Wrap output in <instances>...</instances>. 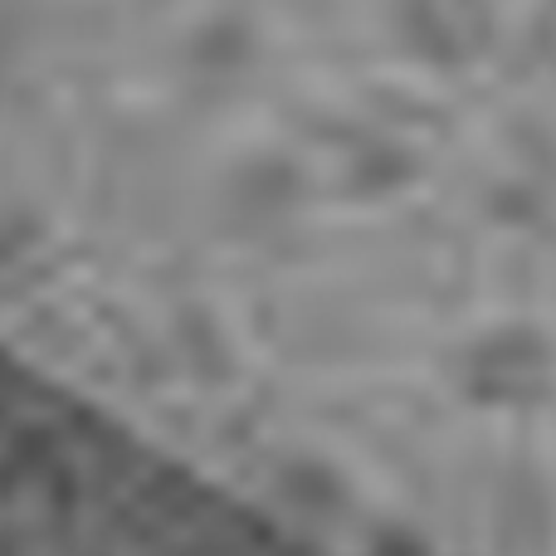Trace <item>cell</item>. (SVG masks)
<instances>
[{
  "mask_svg": "<svg viewBox=\"0 0 556 556\" xmlns=\"http://www.w3.org/2000/svg\"><path fill=\"white\" fill-rule=\"evenodd\" d=\"M542 45H547L552 54H556V0H552L547 15H542Z\"/></svg>",
  "mask_w": 556,
  "mask_h": 556,
  "instance_id": "5",
  "label": "cell"
},
{
  "mask_svg": "<svg viewBox=\"0 0 556 556\" xmlns=\"http://www.w3.org/2000/svg\"><path fill=\"white\" fill-rule=\"evenodd\" d=\"M464 386L479 405H538L552 391V356L538 337L498 332L483 346H473Z\"/></svg>",
  "mask_w": 556,
  "mask_h": 556,
  "instance_id": "1",
  "label": "cell"
},
{
  "mask_svg": "<svg viewBox=\"0 0 556 556\" xmlns=\"http://www.w3.org/2000/svg\"><path fill=\"white\" fill-rule=\"evenodd\" d=\"M250 54H254V39L240 20H215V25H205L186 45L191 68H211V74H235V68H244Z\"/></svg>",
  "mask_w": 556,
  "mask_h": 556,
  "instance_id": "3",
  "label": "cell"
},
{
  "mask_svg": "<svg viewBox=\"0 0 556 556\" xmlns=\"http://www.w3.org/2000/svg\"><path fill=\"white\" fill-rule=\"evenodd\" d=\"M405 176H410V162H405L401 147H391V142L356 147V156H352V186H362V191H391V186H401Z\"/></svg>",
  "mask_w": 556,
  "mask_h": 556,
  "instance_id": "4",
  "label": "cell"
},
{
  "mask_svg": "<svg viewBox=\"0 0 556 556\" xmlns=\"http://www.w3.org/2000/svg\"><path fill=\"white\" fill-rule=\"evenodd\" d=\"M293 195H298V172L288 162H278V156H260L230 181V205L244 220H274V215H283L293 205Z\"/></svg>",
  "mask_w": 556,
  "mask_h": 556,
  "instance_id": "2",
  "label": "cell"
}]
</instances>
